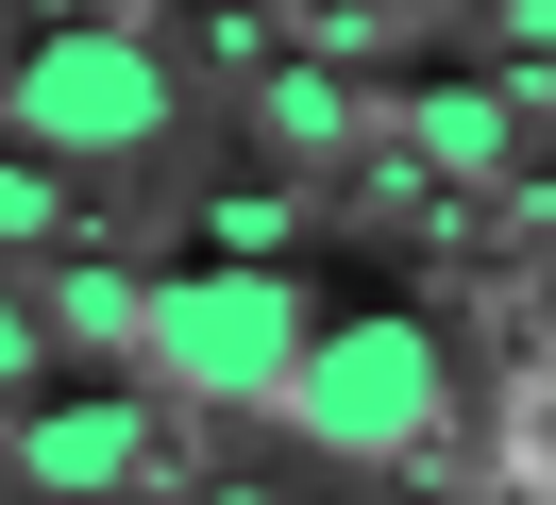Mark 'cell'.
I'll return each mask as SVG.
<instances>
[{
  "instance_id": "obj_1",
  "label": "cell",
  "mask_w": 556,
  "mask_h": 505,
  "mask_svg": "<svg viewBox=\"0 0 556 505\" xmlns=\"http://www.w3.org/2000/svg\"><path fill=\"white\" fill-rule=\"evenodd\" d=\"M304 337H320V287L287 253H186V269H152L136 370L169 404H203V421H270L287 370H304Z\"/></svg>"
},
{
  "instance_id": "obj_2",
  "label": "cell",
  "mask_w": 556,
  "mask_h": 505,
  "mask_svg": "<svg viewBox=\"0 0 556 505\" xmlns=\"http://www.w3.org/2000/svg\"><path fill=\"white\" fill-rule=\"evenodd\" d=\"M270 421L304 455H338V471H405V455L455 438V354H439L421 303H320V337H304Z\"/></svg>"
},
{
  "instance_id": "obj_3",
  "label": "cell",
  "mask_w": 556,
  "mask_h": 505,
  "mask_svg": "<svg viewBox=\"0 0 556 505\" xmlns=\"http://www.w3.org/2000/svg\"><path fill=\"white\" fill-rule=\"evenodd\" d=\"M0 135L51 152V168H152L186 135V67L136 17H51L35 51L0 67Z\"/></svg>"
},
{
  "instance_id": "obj_4",
  "label": "cell",
  "mask_w": 556,
  "mask_h": 505,
  "mask_svg": "<svg viewBox=\"0 0 556 505\" xmlns=\"http://www.w3.org/2000/svg\"><path fill=\"white\" fill-rule=\"evenodd\" d=\"M0 455H17V489L35 505H118V489H152V388H35L17 421H0Z\"/></svg>"
},
{
  "instance_id": "obj_5",
  "label": "cell",
  "mask_w": 556,
  "mask_h": 505,
  "mask_svg": "<svg viewBox=\"0 0 556 505\" xmlns=\"http://www.w3.org/2000/svg\"><path fill=\"white\" fill-rule=\"evenodd\" d=\"M405 152L455 168V186H506L522 168V101L506 85H405Z\"/></svg>"
},
{
  "instance_id": "obj_6",
  "label": "cell",
  "mask_w": 556,
  "mask_h": 505,
  "mask_svg": "<svg viewBox=\"0 0 556 505\" xmlns=\"http://www.w3.org/2000/svg\"><path fill=\"white\" fill-rule=\"evenodd\" d=\"M253 135H270L287 168H338L371 118H354V85H338V67H270V85H253Z\"/></svg>"
},
{
  "instance_id": "obj_7",
  "label": "cell",
  "mask_w": 556,
  "mask_h": 505,
  "mask_svg": "<svg viewBox=\"0 0 556 505\" xmlns=\"http://www.w3.org/2000/svg\"><path fill=\"white\" fill-rule=\"evenodd\" d=\"M51 219H68V202H51V152H0V253H35Z\"/></svg>"
},
{
  "instance_id": "obj_8",
  "label": "cell",
  "mask_w": 556,
  "mask_h": 505,
  "mask_svg": "<svg viewBox=\"0 0 556 505\" xmlns=\"http://www.w3.org/2000/svg\"><path fill=\"white\" fill-rule=\"evenodd\" d=\"M0 67H17V0H0Z\"/></svg>"
},
{
  "instance_id": "obj_9",
  "label": "cell",
  "mask_w": 556,
  "mask_h": 505,
  "mask_svg": "<svg viewBox=\"0 0 556 505\" xmlns=\"http://www.w3.org/2000/svg\"><path fill=\"white\" fill-rule=\"evenodd\" d=\"M540 505H556V438H540Z\"/></svg>"
}]
</instances>
